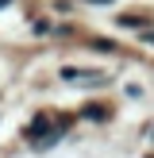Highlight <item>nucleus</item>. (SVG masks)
I'll return each mask as SVG.
<instances>
[{
    "mask_svg": "<svg viewBox=\"0 0 154 158\" xmlns=\"http://www.w3.org/2000/svg\"><path fill=\"white\" fill-rule=\"evenodd\" d=\"M62 77H66V81H85V85H100V81H104L100 69H73V66L62 69Z\"/></svg>",
    "mask_w": 154,
    "mask_h": 158,
    "instance_id": "nucleus-1",
    "label": "nucleus"
}]
</instances>
